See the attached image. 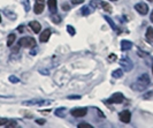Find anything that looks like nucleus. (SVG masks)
<instances>
[{"instance_id":"f257e3e1","label":"nucleus","mask_w":153,"mask_h":128,"mask_svg":"<svg viewBox=\"0 0 153 128\" xmlns=\"http://www.w3.org/2000/svg\"><path fill=\"white\" fill-rule=\"evenodd\" d=\"M150 84V76L147 74H142L137 79V81L134 83L132 89L136 91H144Z\"/></svg>"},{"instance_id":"f03ea898","label":"nucleus","mask_w":153,"mask_h":128,"mask_svg":"<svg viewBox=\"0 0 153 128\" xmlns=\"http://www.w3.org/2000/svg\"><path fill=\"white\" fill-rule=\"evenodd\" d=\"M19 45L23 46V47H28V49H30V47H33V46L36 45V40H35V38L23 37L19 40Z\"/></svg>"},{"instance_id":"7ed1b4c3","label":"nucleus","mask_w":153,"mask_h":128,"mask_svg":"<svg viewBox=\"0 0 153 128\" xmlns=\"http://www.w3.org/2000/svg\"><path fill=\"white\" fill-rule=\"evenodd\" d=\"M124 100V96H123L121 92H116L113 94V96L107 99L108 104H121Z\"/></svg>"},{"instance_id":"20e7f679","label":"nucleus","mask_w":153,"mask_h":128,"mask_svg":"<svg viewBox=\"0 0 153 128\" xmlns=\"http://www.w3.org/2000/svg\"><path fill=\"white\" fill-rule=\"evenodd\" d=\"M120 66H122V68L126 72H130L131 69H132L134 64H132V61H131L128 57H124V58H122V59L120 60Z\"/></svg>"},{"instance_id":"39448f33","label":"nucleus","mask_w":153,"mask_h":128,"mask_svg":"<svg viewBox=\"0 0 153 128\" xmlns=\"http://www.w3.org/2000/svg\"><path fill=\"white\" fill-rule=\"evenodd\" d=\"M71 115L75 117V118H81V117H84L88 113V109L86 107H76V109H73L71 111Z\"/></svg>"},{"instance_id":"423d86ee","label":"nucleus","mask_w":153,"mask_h":128,"mask_svg":"<svg viewBox=\"0 0 153 128\" xmlns=\"http://www.w3.org/2000/svg\"><path fill=\"white\" fill-rule=\"evenodd\" d=\"M44 7H45V0H36V4H35V7H33V12L35 14H42L43 10H44Z\"/></svg>"},{"instance_id":"0eeeda50","label":"nucleus","mask_w":153,"mask_h":128,"mask_svg":"<svg viewBox=\"0 0 153 128\" xmlns=\"http://www.w3.org/2000/svg\"><path fill=\"white\" fill-rule=\"evenodd\" d=\"M135 9L137 10L140 15H146L149 13V6L144 4V2H139V4H136L135 5Z\"/></svg>"},{"instance_id":"6e6552de","label":"nucleus","mask_w":153,"mask_h":128,"mask_svg":"<svg viewBox=\"0 0 153 128\" xmlns=\"http://www.w3.org/2000/svg\"><path fill=\"white\" fill-rule=\"evenodd\" d=\"M119 118H120V121H122L124 124H129L131 120V113L129 111H122L119 114Z\"/></svg>"},{"instance_id":"1a4fd4ad","label":"nucleus","mask_w":153,"mask_h":128,"mask_svg":"<svg viewBox=\"0 0 153 128\" xmlns=\"http://www.w3.org/2000/svg\"><path fill=\"white\" fill-rule=\"evenodd\" d=\"M51 100H43V99H31V100H27L23 102L24 105H37V104H50Z\"/></svg>"},{"instance_id":"9d476101","label":"nucleus","mask_w":153,"mask_h":128,"mask_svg":"<svg viewBox=\"0 0 153 128\" xmlns=\"http://www.w3.org/2000/svg\"><path fill=\"white\" fill-rule=\"evenodd\" d=\"M51 29H45V30H43V32L40 34V37H39V40L42 42V43H46L47 40H48V38L51 37Z\"/></svg>"},{"instance_id":"9b49d317","label":"nucleus","mask_w":153,"mask_h":128,"mask_svg":"<svg viewBox=\"0 0 153 128\" xmlns=\"http://www.w3.org/2000/svg\"><path fill=\"white\" fill-rule=\"evenodd\" d=\"M29 27H30L31 30L33 31L35 34H38V32H40V29H42L40 23L37 22V21H31V22L29 23Z\"/></svg>"},{"instance_id":"f8f14e48","label":"nucleus","mask_w":153,"mask_h":128,"mask_svg":"<svg viewBox=\"0 0 153 128\" xmlns=\"http://www.w3.org/2000/svg\"><path fill=\"white\" fill-rule=\"evenodd\" d=\"M47 6H48V9L51 10V13L54 14L56 12V8H58L56 0H47Z\"/></svg>"},{"instance_id":"ddd939ff","label":"nucleus","mask_w":153,"mask_h":128,"mask_svg":"<svg viewBox=\"0 0 153 128\" xmlns=\"http://www.w3.org/2000/svg\"><path fill=\"white\" fill-rule=\"evenodd\" d=\"M145 37H146V39H147V42H149V43L153 44V29L152 28H147Z\"/></svg>"},{"instance_id":"4468645a","label":"nucleus","mask_w":153,"mask_h":128,"mask_svg":"<svg viewBox=\"0 0 153 128\" xmlns=\"http://www.w3.org/2000/svg\"><path fill=\"white\" fill-rule=\"evenodd\" d=\"M131 47H132V43L129 42V40H122L121 42V49H122L123 51H126V50H130Z\"/></svg>"},{"instance_id":"2eb2a0df","label":"nucleus","mask_w":153,"mask_h":128,"mask_svg":"<svg viewBox=\"0 0 153 128\" xmlns=\"http://www.w3.org/2000/svg\"><path fill=\"white\" fill-rule=\"evenodd\" d=\"M66 114H67V109H65V107H61V109H56L55 110V115L56 117H66Z\"/></svg>"},{"instance_id":"dca6fc26","label":"nucleus","mask_w":153,"mask_h":128,"mask_svg":"<svg viewBox=\"0 0 153 128\" xmlns=\"http://www.w3.org/2000/svg\"><path fill=\"white\" fill-rule=\"evenodd\" d=\"M100 7L102 8L104 10L108 12V13H111V12H112V6H111L109 4H107L106 1H100Z\"/></svg>"},{"instance_id":"f3484780","label":"nucleus","mask_w":153,"mask_h":128,"mask_svg":"<svg viewBox=\"0 0 153 128\" xmlns=\"http://www.w3.org/2000/svg\"><path fill=\"white\" fill-rule=\"evenodd\" d=\"M15 35L14 34H10L9 36H8V38H7V45L8 46H12L13 45V43L15 42Z\"/></svg>"},{"instance_id":"a211bd4d","label":"nucleus","mask_w":153,"mask_h":128,"mask_svg":"<svg viewBox=\"0 0 153 128\" xmlns=\"http://www.w3.org/2000/svg\"><path fill=\"white\" fill-rule=\"evenodd\" d=\"M113 77H115V79H120V77H122L123 75V70L122 69H116V70H114L113 72Z\"/></svg>"},{"instance_id":"6ab92c4d","label":"nucleus","mask_w":153,"mask_h":128,"mask_svg":"<svg viewBox=\"0 0 153 128\" xmlns=\"http://www.w3.org/2000/svg\"><path fill=\"white\" fill-rule=\"evenodd\" d=\"M90 5H91L92 7H94V8L100 7V0H92L91 2H90Z\"/></svg>"},{"instance_id":"aec40b11","label":"nucleus","mask_w":153,"mask_h":128,"mask_svg":"<svg viewBox=\"0 0 153 128\" xmlns=\"http://www.w3.org/2000/svg\"><path fill=\"white\" fill-rule=\"evenodd\" d=\"M67 31H68V34H70L71 36H74L75 34H76V31L74 29V27H71V25H67Z\"/></svg>"},{"instance_id":"412c9836","label":"nucleus","mask_w":153,"mask_h":128,"mask_svg":"<svg viewBox=\"0 0 153 128\" xmlns=\"http://www.w3.org/2000/svg\"><path fill=\"white\" fill-rule=\"evenodd\" d=\"M105 20H106V21H107V22L109 23V24H111V27H112V28H113L114 30H116V25H115L114 22L112 21V19H111V17H107V16H105Z\"/></svg>"},{"instance_id":"4be33fe9","label":"nucleus","mask_w":153,"mask_h":128,"mask_svg":"<svg viewBox=\"0 0 153 128\" xmlns=\"http://www.w3.org/2000/svg\"><path fill=\"white\" fill-rule=\"evenodd\" d=\"M52 21L54 23H60L61 22V19H60V16L55 15V13H54L53 15H52Z\"/></svg>"},{"instance_id":"5701e85b","label":"nucleus","mask_w":153,"mask_h":128,"mask_svg":"<svg viewBox=\"0 0 153 128\" xmlns=\"http://www.w3.org/2000/svg\"><path fill=\"white\" fill-rule=\"evenodd\" d=\"M82 15H88V14H90V8L89 7H83L82 8Z\"/></svg>"},{"instance_id":"b1692460","label":"nucleus","mask_w":153,"mask_h":128,"mask_svg":"<svg viewBox=\"0 0 153 128\" xmlns=\"http://www.w3.org/2000/svg\"><path fill=\"white\" fill-rule=\"evenodd\" d=\"M77 127L78 128H92V126L90 124H79Z\"/></svg>"},{"instance_id":"393cba45","label":"nucleus","mask_w":153,"mask_h":128,"mask_svg":"<svg viewBox=\"0 0 153 128\" xmlns=\"http://www.w3.org/2000/svg\"><path fill=\"white\" fill-rule=\"evenodd\" d=\"M9 81H10V82L12 83H17L19 82V79H17V77H15V76H9Z\"/></svg>"},{"instance_id":"a878e982","label":"nucleus","mask_w":153,"mask_h":128,"mask_svg":"<svg viewBox=\"0 0 153 128\" xmlns=\"http://www.w3.org/2000/svg\"><path fill=\"white\" fill-rule=\"evenodd\" d=\"M8 122L7 119H5V118H0V126H2V125H6Z\"/></svg>"},{"instance_id":"bb28decb","label":"nucleus","mask_w":153,"mask_h":128,"mask_svg":"<svg viewBox=\"0 0 153 128\" xmlns=\"http://www.w3.org/2000/svg\"><path fill=\"white\" fill-rule=\"evenodd\" d=\"M23 4H25V12H29V9H30V7H29V1L25 0V1H23Z\"/></svg>"},{"instance_id":"cd10ccee","label":"nucleus","mask_w":153,"mask_h":128,"mask_svg":"<svg viewBox=\"0 0 153 128\" xmlns=\"http://www.w3.org/2000/svg\"><path fill=\"white\" fill-rule=\"evenodd\" d=\"M6 126H7V127H14V126H16V122L15 121H13V122H9V121H8L7 124H6Z\"/></svg>"},{"instance_id":"c85d7f7f","label":"nucleus","mask_w":153,"mask_h":128,"mask_svg":"<svg viewBox=\"0 0 153 128\" xmlns=\"http://www.w3.org/2000/svg\"><path fill=\"white\" fill-rule=\"evenodd\" d=\"M71 2H73L74 5H77V4H82V2H84V0H71Z\"/></svg>"},{"instance_id":"c756f323","label":"nucleus","mask_w":153,"mask_h":128,"mask_svg":"<svg viewBox=\"0 0 153 128\" xmlns=\"http://www.w3.org/2000/svg\"><path fill=\"white\" fill-rule=\"evenodd\" d=\"M36 122H37L38 125H44V124H45V120H44V119H37Z\"/></svg>"},{"instance_id":"7c9ffc66","label":"nucleus","mask_w":153,"mask_h":128,"mask_svg":"<svg viewBox=\"0 0 153 128\" xmlns=\"http://www.w3.org/2000/svg\"><path fill=\"white\" fill-rule=\"evenodd\" d=\"M108 60L109 61H114L115 60V54H109V57H108Z\"/></svg>"},{"instance_id":"2f4dec72","label":"nucleus","mask_w":153,"mask_h":128,"mask_svg":"<svg viewBox=\"0 0 153 128\" xmlns=\"http://www.w3.org/2000/svg\"><path fill=\"white\" fill-rule=\"evenodd\" d=\"M69 99H79L81 96H68Z\"/></svg>"},{"instance_id":"473e14b6","label":"nucleus","mask_w":153,"mask_h":128,"mask_svg":"<svg viewBox=\"0 0 153 128\" xmlns=\"http://www.w3.org/2000/svg\"><path fill=\"white\" fill-rule=\"evenodd\" d=\"M138 54H139L142 58H144L145 55H147V53H143V52H140V51H138Z\"/></svg>"},{"instance_id":"72a5a7b5","label":"nucleus","mask_w":153,"mask_h":128,"mask_svg":"<svg viewBox=\"0 0 153 128\" xmlns=\"http://www.w3.org/2000/svg\"><path fill=\"white\" fill-rule=\"evenodd\" d=\"M152 95H153V92H152V91H150V92H147V95H146V96H144V98H149V97H151Z\"/></svg>"},{"instance_id":"f704fd0d","label":"nucleus","mask_w":153,"mask_h":128,"mask_svg":"<svg viewBox=\"0 0 153 128\" xmlns=\"http://www.w3.org/2000/svg\"><path fill=\"white\" fill-rule=\"evenodd\" d=\"M19 31H20V32H22V31H23V25H20V27H19Z\"/></svg>"},{"instance_id":"c9c22d12","label":"nucleus","mask_w":153,"mask_h":128,"mask_svg":"<svg viewBox=\"0 0 153 128\" xmlns=\"http://www.w3.org/2000/svg\"><path fill=\"white\" fill-rule=\"evenodd\" d=\"M150 20H151V22H153V10L152 13H151V16H150Z\"/></svg>"},{"instance_id":"e433bc0d","label":"nucleus","mask_w":153,"mask_h":128,"mask_svg":"<svg viewBox=\"0 0 153 128\" xmlns=\"http://www.w3.org/2000/svg\"><path fill=\"white\" fill-rule=\"evenodd\" d=\"M109 1H117V0H109Z\"/></svg>"},{"instance_id":"4c0bfd02","label":"nucleus","mask_w":153,"mask_h":128,"mask_svg":"<svg viewBox=\"0 0 153 128\" xmlns=\"http://www.w3.org/2000/svg\"><path fill=\"white\" fill-rule=\"evenodd\" d=\"M152 74H153V66H152Z\"/></svg>"},{"instance_id":"58836bf2","label":"nucleus","mask_w":153,"mask_h":128,"mask_svg":"<svg viewBox=\"0 0 153 128\" xmlns=\"http://www.w3.org/2000/svg\"><path fill=\"white\" fill-rule=\"evenodd\" d=\"M0 22H1V16H0Z\"/></svg>"},{"instance_id":"ea45409f","label":"nucleus","mask_w":153,"mask_h":128,"mask_svg":"<svg viewBox=\"0 0 153 128\" xmlns=\"http://www.w3.org/2000/svg\"><path fill=\"white\" fill-rule=\"evenodd\" d=\"M149 1H153V0H149Z\"/></svg>"}]
</instances>
